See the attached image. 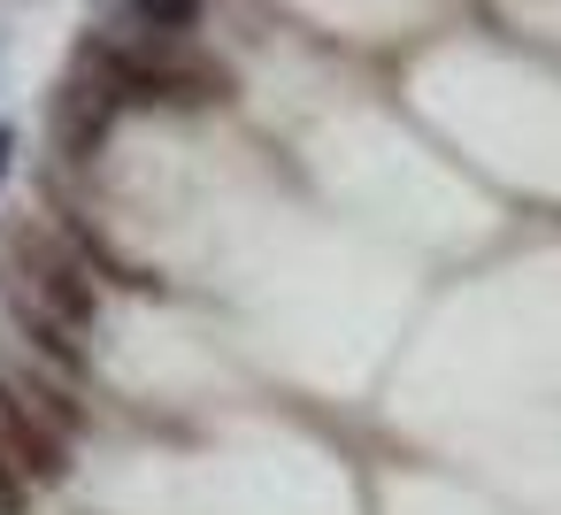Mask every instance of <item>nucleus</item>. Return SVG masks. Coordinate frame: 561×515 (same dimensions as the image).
<instances>
[{
  "label": "nucleus",
  "instance_id": "nucleus-1",
  "mask_svg": "<svg viewBox=\"0 0 561 515\" xmlns=\"http://www.w3.org/2000/svg\"><path fill=\"white\" fill-rule=\"evenodd\" d=\"M108 116H116V93L108 85H93V78H70L62 85V101H55V139H62V154H93L101 147V131H108Z\"/></svg>",
  "mask_w": 561,
  "mask_h": 515
},
{
  "label": "nucleus",
  "instance_id": "nucleus-2",
  "mask_svg": "<svg viewBox=\"0 0 561 515\" xmlns=\"http://www.w3.org/2000/svg\"><path fill=\"white\" fill-rule=\"evenodd\" d=\"M62 469V454H47V446H32L9 415H0V500H9V507H24V492L32 484H47Z\"/></svg>",
  "mask_w": 561,
  "mask_h": 515
},
{
  "label": "nucleus",
  "instance_id": "nucleus-3",
  "mask_svg": "<svg viewBox=\"0 0 561 515\" xmlns=\"http://www.w3.org/2000/svg\"><path fill=\"white\" fill-rule=\"evenodd\" d=\"M131 9H139L154 32H185V24L201 16V0H131Z\"/></svg>",
  "mask_w": 561,
  "mask_h": 515
},
{
  "label": "nucleus",
  "instance_id": "nucleus-4",
  "mask_svg": "<svg viewBox=\"0 0 561 515\" xmlns=\"http://www.w3.org/2000/svg\"><path fill=\"white\" fill-rule=\"evenodd\" d=\"M9 154H16V147H9V131H0V170H9Z\"/></svg>",
  "mask_w": 561,
  "mask_h": 515
},
{
  "label": "nucleus",
  "instance_id": "nucleus-5",
  "mask_svg": "<svg viewBox=\"0 0 561 515\" xmlns=\"http://www.w3.org/2000/svg\"><path fill=\"white\" fill-rule=\"evenodd\" d=\"M0 515H16V507H9V500H0Z\"/></svg>",
  "mask_w": 561,
  "mask_h": 515
}]
</instances>
